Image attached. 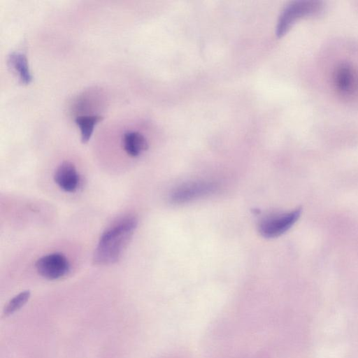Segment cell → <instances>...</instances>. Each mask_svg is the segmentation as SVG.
Instances as JSON below:
<instances>
[{
	"mask_svg": "<svg viewBox=\"0 0 358 358\" xmlns=\"http://www.w3.org/2000/svg\"><path fill=\"white\" fill-rule=\"evenodd\" d=\"M122 145L125 152L131 157L138 156L148 148L145 136L135 131H128L124 134Z\"/></svg>",
	"mask_w": 358,
	"mask_h": 358,
	"instance_id": "obj_7",
	"label": "cell"
},
{
	"mask_svg": "<svg viewBox=\"0 0 358 358\" xmlns=\"http://www.w3.org/2000/svg\"><path fill=\"white\" fill-rule=\"evenodd\" d=\"M31 293L29 290L23 291L13 297L3 309V315L9 316L20 310L29 299Z\"/></svg>",
	"mask_w": 358,
	"mask_h": 358,
	"instance_id": "obj_11",
	"label": "cell"
},
{
	"mask_svg": "<svg viewBox=\"0 0 358 358\" xmlns=\"http://www.w3.org/2000/svg\"><path fill=\"white\" fill-rule=\"evenodd\" d=\"M9 66L18 74L19 79L24 84H29L32 80L28 60L26 55L20 52H13L8 57Z\"/></svg>",
	"mask_w": 358,
	"mask_h": 358,
	"instance_id": "obj_8",
	"label": "cell"
},
{
	"mask_svg": "<svg viewBox=\"0 0 358 358\" xmlns=\"http://www.w3.org/2000/svg\"><path fill=\"white\" fill-rule=\"evenodd\" d=\"M138 225L135 216L118 219L101 235L93 254L95 265L106 266L116 263L122 257Z\"/></svg>",
	"mask_w": 358,
	"mask_h": 358,
	"instance_id": "obj_1",
	"label": "cell"
},
{
	"mask_svg": "<svg viewBox=\"0 0 358 358\" xmlns=\"http://www.w3.org/2000/svg\"><path fill=\"white\" fill-rule=\"evenodd\" d=\"M355 83V73L348 64H342L336 69L334 83L340 92L343 93L350 92L354 87Z\"/></svg>",
	"mask_w": 358,
	"mask_h": 358,
	"instance_id": "obj_9",
	"label": "cell"
},
{
	"mask_svg": "<svg viewBox=\"0 0 358 358\" xmlns=\"http://www.w3.org/2000/svg\"><path fill=\"white\" fill-rule=\"evenodd\" d=\"M35 266L41 276L50 280L59 279L70 271L68 259L60 252L50 253L40 257Z\"/></svg>",
	"mask_w": 358,
	"mask_h": 358,
	"instance_id": "obj_3",
	"label": "cell"
},
{
	"mask_svg": "<svg viewBox=\"0 0 358 358\" xmlns=\"http://www.w3.org/2000/svg\"><path fill=\"white\" fill-rule=\"evenodd\" d=\"M216 185L211 182H190L177 187L171 195V200L176 203L189 202L213 192Z\"/></svg>",
	"mask_w": 358,
	"mask_h": 358,
	"instance_id": "obj_5",
	"label": "cell"
},
{
	"mask_svg": "<svg viewBox=\"0 0 358 358\" xmlns=\"http://www.w3.org/2000/svg\"><path fill=\"white\" fill-rule=\"evenodd\" d=\"M301 208L267 217L259 224L260 234L265 238L278 237L289 230L299 218Z\"/></svg>",
	"mask_w": 358,
	"mask_h": 358,
	"instance_id": "obj_4",
	"label": "cell"
},
{
	"mask_svg": "<svg viewBox=\"0 0 358 358\" xmlns=\"http://www.w3.org/2000/svg\"><path fill=\"white\" fill-rule=\"evenodd\" d=\"M103 119L101 115H84L75 118L81 133V141L87 143L92 136L95 125Z\"/></svg>",
	"mask_w": 358,
	"mask_h": 358,
	"instance_id": "obj_10",
	"label": "cell"
},
{
	"mask_svg": "<svg viewBox=\"0 0 358 358\" xmlns=\"http://www.w3.org/2000/svg\"><path fill=\"white\" fill-rule=\"evenodd\" d=\"M53 178L59 188L71 193L78 189L80 180L75 165L69 161H64L57 166Z\"/></svg>",
	"mask_w": 358,
	"mask_h": 358,
	"instance_id": "obj_6",
	"label": "cell"
},
{
	"mask_svg": "<svg viewBox=\"0 0 358 358\" xmlns=\"http://www.w3.org/2000/svg\"><path fill=\"white\" fill-rule=\"evenodd\" d=\"M324 8L320 1L300 0L289 3L282 10L276 26V35L284 36L299 20L319 15Z\"/></svg>",
	"mask_w": 358,
	"mask_h": 358,
	"instance_id": "obj_2",
	"label": "cell"
}]
</instances>
